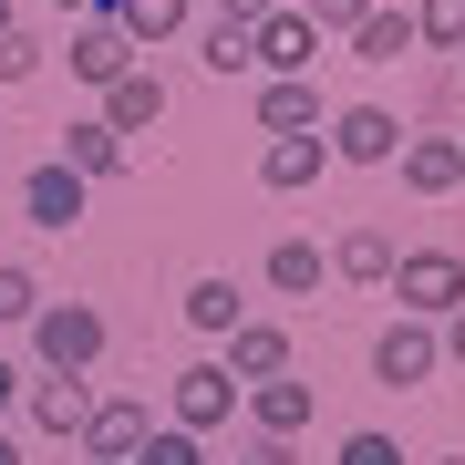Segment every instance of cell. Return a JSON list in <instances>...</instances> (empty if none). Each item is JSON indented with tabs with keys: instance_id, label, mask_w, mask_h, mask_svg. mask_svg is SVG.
Listing matches in <instances>:
<instances>
[{
	"instance_id": "1",
	"label": "cell",
	"mask_w": 465,
	"mask_h": 465,
	"mask_svg": "<svg viewBox=\"0 0 465 465\" xmlns=\"http://www.w3.org/2000/svg\"><path fill=\"white\" fill-rule=\"evenodd\" d=\"M393 311L403 321H445V311H465V259L455 249H393Z\"/></svg>"
},
{
	"instance_id": "2",
	"label": "cell",
	"mask_w": 465,
	"mask_h": 465,
	"mask_svg": "<svg viewBox=\"0 0 465 465\" xmlns=\"http://www.w3.org/2000/svg\"><path fill=\"white\" fill-rule=\"evenodd\" d=\"M21 331H32L42 372H94L104 362V311H94V300H42Z\"/></svg>"
},
{
	"instance_id": "3",
	"label": "cell",
	"mask_w": 465,
	"mask_h": 465,
	"mask_svg": "<svg viewBox=\"0 0 465 465\" xmlns=\"http://www.w3.org/2000/svg\"><path fill=\"white\" fill-rule=\"evenodd\" d=\"M403 134H414V124H393V104H341V114H321V145H331V166H393Z\"/></svg>"
},
{
	"instance_id": "4",
	"label": "cell",
	"mask_w": 465,
	"mask_h": 465,
	"mask_svg": "<svg viewBox=\"0 0 465 465\" xmlns=\"http://www.w3.org/2000/svg\"><path fill=\"white\" fill-rule=\"evenodd\" d=\"M238 393H249V382H238L228 362H186V372L166 382V424H176V434H217V424L238 414Z\"/></svg>"
},
{
	"instance_id": "5",
	"label": "cell",
	"mask_w": 465,
	"mask_h": 465,
	"mask_svg": "<svg viewBox=\"0 0 465 465\" xmlns=\"http://www.w3.org/2000/svg\"><path fill=\"white\" fill-rule=\"evenodd\" d=\"M445 372V351H434V321H382V341H372V382H393V393H414V382Z\"/></svg>"
},
{
	"instance_id": "6",
	"label": "cell",
	"mask_w": 465,
	"mask_h": 465,
	"mask_svg": "<svg viewBox=\"0 0 465 465\" xmlns=\"http://www.w3.org/2000/svg\"><path fill=\"white\" fill-rule=\"evenodd\" d=\"M21 414H32V434H52V445H84L94 382L84 372H42V382H21Z\"/></svg>"
},
{
	"instance_id": "7",
	"label": "cell",
	"mask_w": 465,
	"mask_h": 465,
	"mask_svg": "<svg viewBox=\"0 0 465 465\" xmlns=\"http://www.w3.org/2000/svg\"><path fill=\"white\" fill-rule=\"evenodd\" d=\"M238 414H249L259 445H290V434H311V382H300V372H269V382L238 393Z\"/></svg>"
},
{
	"instance_id": "8",
	"label": "cell",
	"mask_w": 465,
	"mask_h": 465,
	"mask_svg": "<svg viewBox=\"0 0 465 465\" xmlns=\"http://www.w3.org/2000/svg\"><path fill=\"white\" fill-rule=\"evenodd\" d=\"M393 166H403V186H414V197H455V186H465V134H434V124H414Z\"/></svg>"
},
{
	"instance_id": "9",
	"label": "cell",
	"mask_w": 465,
	"mask_h": 465,
	"mask_svg": "<svg viewBox=\"0 0 465 465\" xmlns=\"http://www.w3.org/2000/svg\"><path fill=\"white\" fill-rule=\"evenodd\" d=\"M134 63H145V52H134V42H124L104 11H84V32L63 42V73H73V84H94V94L114 84V73H134Z\"/></svg>"
},
{
	"instance_id": "10",
	"label": "cell",
	"mask_w": 465,
	"mask_h": 465,
	"mask_svg": "<svg viewBox=\"0 0 465 465\" xmlns=\"http://www.w3.org/2000/svg\"><path fill=\"white\" fill-rule=\"evenodd\" d=\"M311 52H321V32L290 11H269V21H249V63H259V84H280V73H311Z\"/></svg>"
},
{
	"instance_id": "11",
	"label": "cell",
	"mask_w": 465,
	"mask_h": 465,
	"mask_svg": "<svg viewBox=\"0 0 465 465\" xmlns=\"http://www.w3.org/2000/svg\"><path fill=\"white\" fill-rule=\"evenodd\" d=\"M84 197H94V186H84V176H73V166H63V155H42V166H32V176H21V217H32V228H52V238H63V228H73V217H84Z\"/></svg>"
},
{
	"instance_id": "12",
	"label": "cell",
	"mask_w": 465,
	"mask_h": 465,
	"mask_svg": "<svg viewBox=\"0 0 465 465\" xmlns=\"http://www.w3.org/2000/svg\"><path fill=\"white\" fill-rule=\"evenodd\" d=\"M94 114L114 124L124 145H134V134H145V124H166V84H155V63H134V73H114V84H104V104H94Z\"/></svg>"
},
{
	"instance_id": "13",
	"label": "cell",
	"mask_w": 465,
	"mask_h": 465,
	"mask_svg": "<svg viewBox=\"0 0 465 465\" xmlns=\"http://www.w3.org/2000/svg\"><path fill=\"white\" fill-rule=\"evenodd\" d=\"M63 166L84 176V186H104V176H124V166H134V145H124L104 114H73V124H63Z\"/></svg>"
},
{
	"instance_id": "14",
	"label": "cell",
	"mask_w": 465,
	"mask_h": 465,
	"mask_svg": "<svg viewBox=\"0 0 465 465\" xmlns=\"http://www.w3.org/2000/svg\"><path fill=\"white\" fill-rule=\"evenodd\" d=\"M145 434H155V424H145V393H94V414H84V455H114V465H124Z\"/></svg>"
},
{
	"instance_id": "15",
	"label": "cell",
	"mask_w": 465,
	"mask_h": 465,
	"mask_svg": "<svg viewBox=\"0 0 465 465\" xmlns=\"http://www.w3.org/2000/svg\"><path fill=\"white\" fill-rule=\"evenodd\" d=\"M321 84L311 73H280V84H259V134H321Z\"/></svg>"
},
{
	"instance_id": "16",
	"label": "cell",
	"mask_w": 465,
	"mask_h": 465,
	"mask_svg": "<svg viewBox=\"0 0 465 465\" xmlns=\"http://www.w3.org/2000/svg\"><path fill=\"white\" fill-rule=\"evenodd\" d=\"M321 176H331V145H321V134H269V155H259V186L300 197V186H321Z\"/></svg>"
},
{
	"instance_id": "17",
	"label": "cell",
	"mask_w": 465,
	"mask_h": 465,
	"mask_svg": "<svg viewBox=\"0 0 465 465\" xmlns=\"http://www.w3.org/2000/svg\"><path fill=\"white\" fill-rule=\"evenodd\" d=\"M104 21H114L134 52H155V42H176L186 21H197V0H104Z\"/></svg>"
},
{
	"instance_id": "18",
	"label": "cell",
	"mask_w": 465,
	"mask_h": 465,
	"mask_svg": "<svg viewBox=\"0 0 465 465\" xmlns=\"http://www.w3.org/2000/svg\"><path fill=\"white\" fill-rule=\"evenodd\" d=\"M238 321H249V290H238L228 269H207V280H186V331H207V341H228Z\"/></svg>"
},
{
	"instance_id": "19",
	"label": "cell",
	"mask_w": 465,
	"mask_h": 465,
	"mask_svg": "<svg viewBox=\"0 0 465 465\" xmlns=\"http://www.w3.org/2000/svg\"><path fill=\"white\" fill-rule=\"evenodd\" d=\"M217 362H228L238 382H269V372H290V331H280V321H238Z\"/></svg>"
},
{
	"instance_id": "20",
	"label": "cell",
	"mask_w": 465,
	"mask_h": 465,
	"mask_svg": "<svg viewBox=\"0 0 465 465\" xmlns=\"http://www.w3.org/2000/svg\"><path fill=\"white\" fill-rule=\"evenodd\" d=\"M331 280H351V290H382V280H393V238H382L372 217L331 238Z\"/></svg>"
},
{
	"instance_id": "21",
	"label": "cell",
	"mask_w": 465,
	"mask_h": 465,
	"mask_svg": "<svg viewBox=\"0 0 465 465\" xmlns=\"http://www.w3.org/2000/svg\"><path fill=\"white\" fill-rule=\"evenodd\" d=\"M341 42H351V63H403V52H414V11H382V0H372Z\"/></svg>"
},
{
	"instance_id": "22",
	"label": "cell",
	"mask_w": 465,
	"mask_h": 465,
	"mask_svg": "<svg viewBox=\"0 0 465 465\" xmlns=\"http://www.w3.org/2000/svg\"><path fill=\"white\" fill-rule=\"evenodd\" d=\"M321 280H331V249H311V238H280V249H269V290L280 300H311Z\"/></svg>"
},
{
	"instance_id": "23",
	"label": "cell",
	"mask_w": 465,
	"mask_h": 465,
	"mask_svg": "<svg viewBox=\"0 0 465 465\" xmlns=\"http://www.w3.org/2000/svg\"><path fill=\"white\" fill-rule=\"evenodd\" d=\"M197 63L217 73V84H228V73H259V63H249V21H217V11H207V32H197Z\"/></svg>"
},
{
	"instance_id": "24",
	"label": "cell",
	"mask_w": 465,
	"mask_h": 465,
	"mask_svg": "<svg viewBox=\"0 0 465 465\" xmlns=\"http://www.w3.org/2000/svg\"><path fill=\"white\" fill-rule=\"evenodd\" d=\"M414 42L424 52H465V0H414Z\"/></svg>"
},
{
	"instance_id": "25",
	"label": "cell",
	"mask_w": 465,
	"mask_h": 465,
	"mask_svg": "<svg viewBox=\"0 0 465 465\" xmlns=\"http://www.w3.org/2000/svg\"><path fill=\"white\" fill-rule=\"evenodd\" d=\"M42 63H52V42L32 32V21H11V32H0V84H32Z\"/></svg>"
},
{
	"instance_id": "26",
	"label": "cell",
	"mask_w": 465,
	"mask_h": 465,
	"mask_svg": "<svg viewBox=\"0 0 465 465\" xmlns=\"http://www.w3.org/2000/svg\"><path fill=\"white\" fill-rule=\"evenodd\" d=\"M124 465H207V434H176V424H155L145 445H134Z\"/></svg>"
},
{
	"instance_id": "27",
	"label": "cell",
	"mask_w": 465,
	"mask_h": 465,
	"mask_svg": "<svg viewBox=\"0 0 465 465\" xmlns=\"http://www.w3.org/2000/svg\"><path fill=\"white\" fill-rule=\"evenodd\" d=\"M42 300H52V290L32 280V269H21V259H0V321H11V331H21V321L42 311Z\"/></svg>"
},
{
	"instance_id": "28",
	"label": "cell",
	"mask_w": 465,
	"mask_h": 465,
	"mask_svg": "<svg viewBox=\"0 0 465 465\" xmlns=\"http://www.w3.org/2000/svg\"><path fill=\"white\" fill-rule=\"evenodd\" d=\"M331 465H414V455H403L393 434H372V424H362V434H341V455H331Z\"/></svg>"
},
{
	"instance_id": "29",
	"label": "cell",
	"mask_w": 465,
	"mask_h": 465,
	"mask_svg": "<svg viewBox=\"0 0 465 465\" xmlns=\"http://www.w3.org/2000/svg\"><path fill=\"white\" fill-rule=\"evenodd\" d=\"M290 11H300V21H311V32H351V21H362V11H372V0H290Z\"/></svg>"
},
{
	"instance_id": "30",
	"label": "cell",
	"mask_w": 465,
	"mask_h": 465,
	"mask_svg": "<svg viewBox=\"0 0 465 465\" xmlns=\"http://www.w3.org/2000/svg\"><path fill=\"white\" fill-rule=\"evenodd\" d=\"M434 351H445V362L465 372V311H445V321H434Z\"/></svg>"
},
{
	"instance_id": "31",
	"label": "cell",
	"mask_w": 465,
	"mask_h": 465,
	"mask_svg": "<svg viewBox=\"0 0 465 465\" xmlns=\"http://www.w3.org/2000/svg\"><path fill=\"white\" fill-rule=\"evenodd\" d=\"M280 0H217V21H269Z\"/></svg>"
},
{
	"instance_id": "32",
	"label": "cell",
	"mask_w": 465,
	"mask_h": 465,
	"mask_svg": "<svg viewBox=\"0 0 465 465\" xmlns=\"http://www.w3.org/2000/svg\"><path fill=\"white\" fill-rule=\"evenodd\" d=\"M238 465H290V445H249V455H238Z\"/></svg>"
},
{
	"instance_id": "33",
	"label": "cell",
	"mask_w": 465,
	"mask_h": 465,
	"mask_svg": "<svg viewBox=\"0 0 465 465\" xmlns=\"http://www.w3.org/2000/svg\"><path fill=\"white\" fill-rule=\"evenodd\" d=\"M11 403H21V372H11V362H0V414H11Z\"/></svg>"
},
{
	"instance_id": "34",
	"label": "cell",
	"mask_w": 465,
	"mask_h": 465,
	"mask_svg": "<svg viewBox=\"0 0 465 465\" xmlns=\"http://www.w3.org/2000/svg\"><path fill=\"white\" fill-rule=\"evenodd\" d=\"M42 11H104V0H42Z\"/></svg>"
},
{
	"instance_id": "35",
	"label": "cell",
	"mask_w": 465,
	"mask_h": 465,
	"mask_svg": "<svg viewBox=\"0 0 465 465\" xmlns=\"http://www.w3.org/2000/svg\"><path fill=\"white\" fill-rule=\"evenodd\" d=\"M11 21H21V0H0V32H11Z\"/></svg>"
},
{
	"instance_id": "36",
	"label": "cell",
	"mask_w": 465,
	"mask_h": 465,
	"mask_svg": "<svg viewBox=\"0 0 465 465\" xmlns=\"http://www.w3.org/2000/svg\"><path fill=\"white\" fill-rule=\"evenodd\" d=\"M0 465H21V445H11V434H0Z\"/></svg>"
},
{
	"instance_id": "37",
	"label": "cell",
	"mask_w": 465,
	"mask_h": 465,
	"mask_svg": "<svg viewBox=\"0 0 465 465\" xmlns=\"http://www.w3.org/2000/svg\"><path fill=\"white\" fill-rule=\"evenodd\" d=\"M455 84H465V52H455Z\"/></svg>"
},
{
	"instance_id": "38",
	"label": "cell",
	"mask_w": 465,
	"mask_h": 465,
	"mask_svg": "<svg viewBox=\"0 0 465 465\" xmlns=\"http://www.w3.org/2000/svg\"><path fill=\"white\" fill-rule=\"evenodd\" d=\"M84 465H114V455H84Z\"/></svg>"
}]
</instances>
